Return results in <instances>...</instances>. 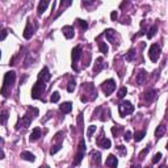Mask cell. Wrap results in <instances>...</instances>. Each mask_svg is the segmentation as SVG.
<instances>
[{
    "label": "cell",
    "instance_id": "1",
    "mask_svg": "<svg viewBox=\"0 0 168 168\" xmlns=\"http://www.w3.org/2000/svg\"><path fill=\"white\" fill-rule=\"evenodd\" d=\"M15 82H16V72L15 71H8V72L4 75V82H3V88H2V95L4 97L8 96L7 89L8 88L11 89V87L15 84Z\"/></svg>",
    "mask_w": 168,
    "mask_h": 168
},
{
    "label": "cell",
    "instance_id": "2",
    "mask_svg": "<svg viewBox=\"0 0 168 168\" xmlns=\"http://www.w3.org/2000/svg\"><path fill=\"white\" fill-rule=\"evenodd\" d=\"M35 116H38V109H37V108H29L28 112H26V114L22 116L21 119H18V123L16 126H18L20 123H21L22 127H28V126L30 125L32 119H33Z\"/></svg>",
    "mask_w": 168,
    "mask_h": 168
},
{
    "label": "cell",
    "instance_id": "3",
    "mask_svg": "<svg viewBox=\"0 0 168 168\" xmlns=\"http://www.w3.org/2000/svg\"><path fill=\"white\" fill-rule=\"evenodd\" d=\"M46 82H42V80H37V83L33 86V88H32V99H41L42 93L45 92L46 89Z\"/></svg>",
    "mask_w": 168,
    "mask_h": 168
},
{
    "label": "cell",
    "instance_id": "4",
    "mask_svg": "<svg viewBox=\"0 0 168 168\" xmlns=\"http://www.w3.org/2000/svg\"><path fill=\"white\" fill-rule=\"evenodd\" d=\"M118 112L121 117H126V116H129L134 112V105L130 101H122L118 105Z\"/></svg>",
    "mask_w": 168,
    "mask_h": 168
},
{
    "label": "cell",
    "instance_id": "5",
    "mask_svg": "<svg viewBox=\"0 0 168 168\" xmlns=\"http://www.w3.org/2000/svg\"><path fill=\"white\" fill-rule=\"evenodd\" d=\"M86 142L80 141V143H79V149H78V154L75 155V159H74V166H79L82 163L83 160V158H84V154H86Z\"/></svg>",
    "mask_w": 168,
    "mask_h": 168
},
{
    "label": "cell",
    "instance_id": "6",
    "mask_svg": "<svg viewBox=\"0 0 168 168\" xmlns=\"http://www.w3.org/2000/svg\"><path fill=\"white\" fill-rule=\"evenodd\" d=\"M160 53H162V50H160V46L156 45V43H154V45H151L150 46V49H149V57L151 59V62H158V59L160 58Z\"/></svg>",
    "mask_w": 168,
    "mask_h": 168
},
{
    "label": "cell",
    "instance_id": "7",
    "mask_svg": "<svg viewBox=\"0 0 168 168\" xmlns=\"http://www.w3.org/2000/svg\"><path fill=\"white\" fill-rule=\"evenodd\" d=\"M101 89H102V92H104V93H105L106 96H109L112 92L116 89V82L113 80V79H108V80L102 82V84H101Z\"/></svg>",
    "mask_w": 168,
    "mask_h": 168
},
{
    "label": "cell",
    "instance_id": "8",
    "mask_svg": "<svg viewBox=\"0 0 168 168\" xmlns=\"http://www.w3.org/2000/svg\"><path fill=\"white\" fill-rule=\"evenodd\" d=\"M82 46H76V47H74L72 49V69L75 70V71H78V61L80 59V57H82Z\"/></svg>",
    "mask_w": 168,
    "mask_h": 168
},
{
    "label": "cell",
    "instance_id": "9",
    "mask_svg": "<svg viewBox=\"0 0 168 168\" xmlns=\"http://www.w3.org/2000/svg\"><path fill=\"white\" fill-rule=\"evenodd\" d=\"M105 35H106V39L109 41L110 43H113L114 46L118 45V38H117V34L113 29H106L105 30Z\"/></svg>",
    "mask_w": 168,
    "mask_h": 168
},
{
    "label": "cell",
    "instance_id": "10",
    "mask_svg": "<svg viewBox=\"0 0 168 168\" xmlns=\"http://www.w3.org/2000/svg\"><path fill=\"white\" fill-rule=\"evenodd\" d=\"M33 34H34V26L32 25L30 20H28L26 26H25V29H24V38H25V39H30Z\"/></svg>",
    "mask_w": 168,
    "mask_h": 168
},
{
    "label": "cell",
    "instance_id": "11",
    "mask_svg": "<svg viewBox=\"0 0 168 168\" xmlns=\"http://www.w3.org/2000/svg\"><path fill=\"white\" fill-rule=\"evenodd\" d=\"M51 79V74L47 67H43V69L39 71L38 74V80H42V82H49Z\"/></svg>",
    "mask_w": 168,
    "mask_h": 168
},
{
    "label": "cell",
    "instance_id": "12",
    "mask_svg": "<svg viewBox=\"0 0 168 168\" xmlns=\"http://www.w3.org/2000/svg\"><path fill=\"white\" fill-rule=\"evenodd\" d=\"M104 69H105V63H104V59L100 57L96 59V62H95V66H93V74L95 75H97L100 71H102Z\"/></svg>",
    "mask_w": 168,
    "mask_h": 168
},
{
    "label": "cell",
    "instance_id": "13",
    "mask_svg": "<svg viewBox=\"0 0 168 168\" xmlns=\"http://www.w3.org/2000/svg\"><path fill=\"white\" fill-rule=\"evenodd\" d=\"M97 146L101 147V149H110V141L108 138L104 137V133L101 131V135L97 139Z\"/></svg>",
    "mask_w": 168,
    "mask_h": 168
},
{
    "label": "cell",
    "instance_id": "14",
    "mask_svg": "<svg viewBox=\"0 0 168 168\" xmlns=\"http://www.w3.org/2000/svg\"><path fill=\"white\" fill-rule=\"evenodd\" d=\"M63 34H65V37L67 39H71L75 35V29H74V26H71V25H66V26H63Z\"/></svg>",
    "mask_w": 168,
    "mask_h": 168
},
{
    "label": "cell",
    "instance_id": "15",
    "mask_svg": "<svg viewBox=\"0 0 168 168\" xmlns=\"http://www.w3.org/2000/svg\"><path fill=\"white\" fill-rule=\"evenodd\" d=\"M91 156H92V163L96 166V167H100L101 166V154L99 151H92L91 153Z\"/></svg>",
    "mask_w": 168,
    "mask_h": 168
},
{
    "label": "cell",
    "instance_id": "16",
    "mask_svg": "<svg viewBox=\"0 0 168 168\" xmlns=\"http://www.w3.org/2000/svg\"><path fill=\"white\" fill-rule=\"evenodd\" d=\"M41 137H42L41 129H39V127H34L33 131H32V134H30V137H29V141L30 142H35V141H38Z\"/></svg>",
    "mask_w": 168,
    "mask_h": 168
},
{
    "label": "cell",
    "instance_id": "17",
    "mask_svg": "<svg viewBox=\"0 0 168 168\" xmlns=\"http://www.w3.org/2000/svg\"><path fill=\"white\" fill-rule=\"evenodd\" d=\"M117 164H118V160L114 155H109L105 160V166L109 167V168H117Z\"/></svg>",
    "mask_w": 168,
    "mask_h": 168
},
{
    "label": "cell",
    "instance_id": "18",
    "mask_svg": "<svg viewBox=\"0 0 168 168\" xmlns=\"http://www.w3.org/2000/svg\"><path fill=\"white\" fill-rule=\"evenodd\" d=\"M166 130H167L166 125H164V123H160V125L158 126V129L155 130V138H156V139H160L163 135L166 134Z\"/></svg>",
    "mask_w": 168,
    "mask_h": 168
},
{
    "label": "cell",
    "instance_id": "19",
    "mask_svg": "<svg viewBox=\"0 0 168 168\" xmlns=\"http://www.w3.org/2000/svg\"><path fill=\"white\" fill-rule=\"evenodd\" d=\"M156 95H158V91L156 89H151V91H147L146 93H145V99H146V101L147 102H153L155 97H156Z\"/></svg>",
    "mask_w": 168,
    "mask_h": 168
},
{
    "label": "cell",
    "instance_id": "20",
    "mask_svg": "<svg viewBox=\"0 0 168 168\" xmlns=\"http://www.w3.org/2000/svg\"><path fill=\"white\" fill-rule=\"evenodd\" d=\"M59 110H61L63 114H67V113H70V112L72 110V104H71L70 101H67V102H63L62 105L59 106Z\"/></svg>",
    "mask_w": 168,
    "mask_h": 168
},
{
    "label": "cell",
    "instance_id": "21",
    "mask_svg": "<svg viewBox=\"0 0 168 168\" xmlns=\"http://www.w3.org/2000/svg\"><path fill=\"white\" fill-rule=\"evenodd\" d=\"M146 80H147V72L145 70H141L139 74L137 75V83L138 84H145Z\"/></svg>",
    "mask_w": 168,
    "mask_h": 168
},
{
    "label": "cell",
    "instance_id": "22",
    "mask_svg": "<svg viewBox=\"0 0 168 168\" xmlns=\"http://www.w3.org/2000/svg\"><path fill=\"white\" fill-rule=\"evenodd\" d=\"M49 2L47 0H43V2H39V4H38V9H37V13H38V16H41L43 12L46 11V8H47V5H49Z\"/></svg>",
    "mask_w": 168,
    "mask_h": 168
},
{
    "label": "cell",
    "instance_id": "23",
    "mask_svg": "<svg viewBox=\"0 0 168 168\" xmlns=\"http://www.w3.org/2000/svg\"><path fill=\"white\" fill-rule=\"evenodd\" d=\"M21 158L24 159V160H28V162H32V163L35 160V156L32 153H29V151H22V153H21Z\"/></svg>",
    "mask_w": 168,
    "mask_h": 168
},
{
    "label": "cell",
    "instance_id": "24",
    "mask_svg": "<svg viewBox=\"0 0 168 168\" xmlns=\"http://www.w3.org/2000/svg\"><path fill=\"white\" fill-rule=\"evenodd\" d=\"M156 32H158V25H156V24H154V25L149 29V32H147V38L151 39L155 34H156Z\"/></svg>",
    "mask_w": 168,
    "mask_h": 168
},
{
    "label": "cell",
    "instance_id": "25",
    "mask_svg": "<svg viewBox=\"0 0 168 168\" xmlns=\"http://www.w3.org/2000/svg\"><path fill=\"white\" fill-rule=\"evenodd\" d=\"M145 134H146V131L145 130H142V131H137V133L134 134V139H135V142H141L143 137H145Z\"/></svg>",
    "mask_w": 168,
    "mask_h": 168
},
{
    "label": "cell",
    "instance_id": "26",
    "mask_svg": "<svg viewBox=\"0 0 168 168\" xmlns=\"http://www.w3.org/2000/svg\"><path fill=\"white\" fill-rule=\"evenodd\" d=\"M99 49H100V51H101L102 54H105V55L108 54V50H109V49H108V45L105 42H102V41L99 42Z\"/></svg>",
    "mask_w": 168,
    "mask_h": 168
},
{
    "label": "cell",
    "instance_id": "27",
    "mask_svg": "<svg viewBox=\"0 0 168 168\" xmlns=\"http://www.w3.org/2000/svg\"><path fill=\"white\" fill-rule=\"evenodd\" d=\"M122 130H123V127H122V126H119V125H116V126L112 127V133H113L114 137H118L119 133H121Z\"/></svg>",
    "mask_w": 168,
    "mask_h": 168
},
{
    "label": "cell",
    "instance_id": "28",
    "mask_svg": "<svg viewBox=\"0 0 168 168\" xmlns=\"http://www.w3.org/2000/svg\"><path fill=\"white\" fill-rule=\"evenodd\" d=\"M134 55H135V50H134V49H130V50H129V53H127V54L125 55L126 61H127V62H131V61L134 59Z\"/></svg>",
    "mask_w": 168,
    "mask_h": 168
},
{
    "label": "cell",
    "instance_id": "29",
    "mask_svg": "<svg viewBox=\"0 0 168 168\" xmlns=\"http://www.w3.org/2000/svg\"><path fill=\"white\" fill-rule=\"evenodd\" d=\"M62 149V143H57V145H54L53 147H51V150H50V155H54V154H57L59 150Z\"/></svg>",
    "mask_w": 168,
    "mask_h": 168
},
{
    "label": "cell",
    "instance_id": "30",
    "mask_svg": "<svg viewBox=\"0 0 168 168\" xmlns=\"http://www.w3.org/2000/svg\"><path fill=\"white\" fill-rule=\"evenodd\" d=\"M76 88V82L74 80V79H71L69 82V87H67V91L69 92H74V89Z\"/></svg>",
    "mask_w": 168,
    "mask_h": 168
},
{
    "label": "cell",
    "instance_id": "31",
    "mask_svg": "<svg viewBox=\"0 0 168 168\" xmlns=\"http://www.w3.org/2000/svg\"><path fill=\"white\" fill-rule=\"evenodd\" d=\"M59 99H61V95H59V92H53V95H51V102H58Z\"/></svg>",
    "mask_w": 168,
    "mask_h": 168
},
{
    "label": "cell",
    "instance_id": "32",
    "mask_svg": "<svg viewBox=\"0 0 168 168\" xmlns=\"http://www.w3.org/2000/svg\"><path fill=\"white\" fill-rule=\"evenodd\" d=\"M76 21L79 22V25H80L82 30H87V29H88V22H87V21H84V20H80V18H78Z\"/></svg>",
    "mask_w": 168,
    "mask_h": 168
},
{
    "label": "cell",
    "instance_id": "33",
    "mask_svg": "<svg viewBox=\"0 0 168 168\" xmlns=\"http://www.w3.org/2000/svg\"><path fill=\"white\" fill-rule=\"evenodd\" d=\"M96 131V126L95 125H91L89 127H88V130H87V137L88 138H92V134H93Z\"/></svg>",
    "mask_w": 168,
    "mask_h": 168
},
{
    "label": "cell",
    "instance_id": "34",
    "mask_svg": "<svg viewBox=\"0 0 168 168\" xmlns=\"http://www.w3.org/2000/svg\"><path fill=\"white\" fill-rule=\"evenodd\" d=\"M127 93V89H126V87H122L121 89L118 91V93H117V96H118V99H122V97H125V95Z\"/></svg>",
    "mask_w": 168,
    "mask_h": 168
},
{
    "label": "cell",
    "instance_id": "35",
    "mask_svg": "<svg viewBox=\"0 0 168 168\" xmlns=\"http://www.w3.org/2000/svg\"><path fill=\"white\" fill-rule=\"evenodd\" d=\"M149 151H150V147H146V149L138 155V159H139V160H143V159H145V156H146V154H149Z\"/></svg>",
    "mask_w": 168,
    "mask_h": 168
},
{
    "label": "cell",
    "instance_id": "36",
    "mask_svg": "<svg viewBox=\"0 0 168 168\" xmlns=\"http://www.w3.org/2000/svg\"><path fill=\"white\" fill-rule=\"evenodd\" d=\"M7 119H8V112L3 110L2 112V123H3V125H5V123H7Z\"/></svg>",
    "mask_w": 168,
    "mask_h": 168
},
{
    "label": "cell",
    "instance_id": "37",
    "mask_svg": "<svg viewBox=\"0 0 168 168\" xmlns=\"http://www.w3.org/2000/svg\"><path fill=\"white\" fill-rule=\"evenodd\" d=\"M160 159H162V154H160V153L155 154V155H154V159H153V163H154V164H156V163L160 160Z\"/></svg>",
    "mask_w": 168,
    "mask_h": 168
},
{
    "label": "cell",
    "instance_id": "38",
    "mask_svg": "<svg viewBox=\"0 0 168 168\" xmlns=\"http://www.w3.org/2000/svg\"><path fill=\"white\" fill-rule=\"evenodd\" d=\"M123 139H125L126 142H129L131 139V131H129V130L125 131V134H123Z\"/></svg>",
    "mask_w": 168,
    "mask_h": 168
},
{
    "label": "cell",
    "instance_id": "39",
    "mask_svg": "<svg viewBox=\"0 0 168 168\" xmlns=\"http://www.w3.org/2000/svg\"><path fill=\"white\" fill-rule=\"evenodd\" d=\"M117 17H118L117 11H113V12L110 13V18H112V21H116V20H117Z\"/></svg>",
    "mask_w": 168,
    "mask_h": 168
},
{
    "label": "cell",
    "instance_id": "40",
    "mask_svg": "<svg viewBox=\"0 0 168 168\" xmlns=\"http://www.w3.org/2000/svg\"><path fill=\"white\" fill-rule=\"evenodd\" d=\"M5 37H7V30L3 29L2 30V37H0V41H4V39H5Z\"/></svg>",
    "mask_w": 168,
    "mask_h": 168
},
{
    "label": "cell",
    "instance_id": "41",
    "mask_svg": "<svg viewBox=\"0 0 168 168\" xmlns=\"http://www.w3.org/2000/svg\"><path fill=\"white\" fill-rule=\"evenodd\" d=\"M122 24H130V18H129V17H123Z\"/></svg>",
    "mask_w": 168,
    "mask_h": 168
},
{
    "label": "cell",
    "instance_id": "42",
    "mask_svg": "<svg viewBox=\"0 0 168 168\" xmlns=\"http://www.w3.org/2000/svg\"><path fill=\"white\" fill-rule=\"evenodd\" d=\"M39 168H50V167H49V166H41Z\"/></svg>",
    "mask_w": 168,
    "mask_h": 168
},
{
    "label": "cell",
    "instance_id": "43",
    "mask_svg": "<svg viewBox=\"0 0 168 168\" xmlns=\"http://www.w3.org/2000/svg\"><path fill=\"white\" fill-rule=\"evenodd\" d=\"M159 168H166V166H160V167H159Z\"/></svg>",
    "mask_w": 168,
    "mask_h": 168
},
{
    "label": "cell",
    "instance_id": "44",
    "mask_svg": "<svg viewBox=\"0 0 168 168\" xmlns=\"http://www.w3.org/2000/svg\"><path fill=\"white\" fill-rule=\"evenodd\" d=\"M131 168H139V166H137V167H131Z\"/></svg>",
    "mask_w": 168,
    "mask_h": 168
},
{
    "label": "cell",
    "instance_id": "45",
    "mask_svg": "<svg viewBox=\"0 0 168 168\" xmlns=\"http://www.w3.org/2000/svg\"><path fill=\"white\" fill-rule=\"evenodd\" d=\"M167 150H168V143H167Z\"/></svg>",
    "mask_w": 168,
    "mask_h": 168
},
{
    "label": "cell",
    "instance_id": "46",
    "mask_svg": "<svg viewBox=\"0 0 168 168\" xmlns=\"http://www.w3.org/2000/svg\"><path fill=\"white\" fill-rule=\"evenodd\" d=\"M145 168H151V167H145Z\"/></svg>",
    "mask_w": 168,
    "mask_h": 168
}]
</instances>
